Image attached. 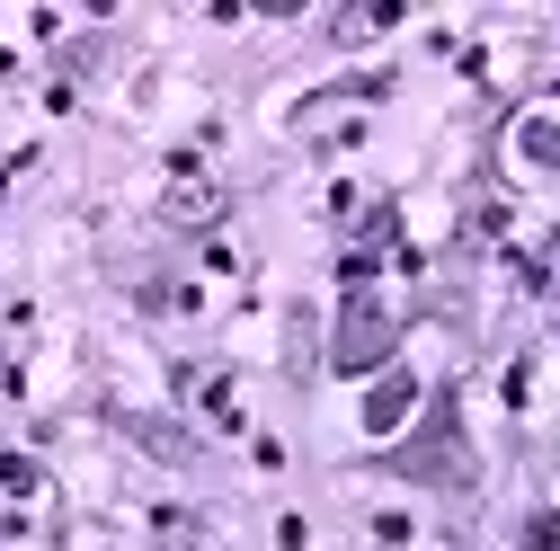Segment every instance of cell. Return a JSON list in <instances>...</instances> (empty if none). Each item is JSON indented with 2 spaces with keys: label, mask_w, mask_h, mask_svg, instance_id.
Segmentation results:
<instances>
[{
  "label": "cell",
  "mask_w": 560,
  "mask_h": 551,
  "mask_svg": "<svg viewBox=\"0 0 560 551\" xmlns=\"http://www.w3.org/2000/svg\"><path fill=\"white\" fill-rule=\"evenodd\" d=\"M400 409H409V383H383V400H374V427H392Z\"/></svg>",
  "instance_id": "6da1fadb"
}]
</instances>
